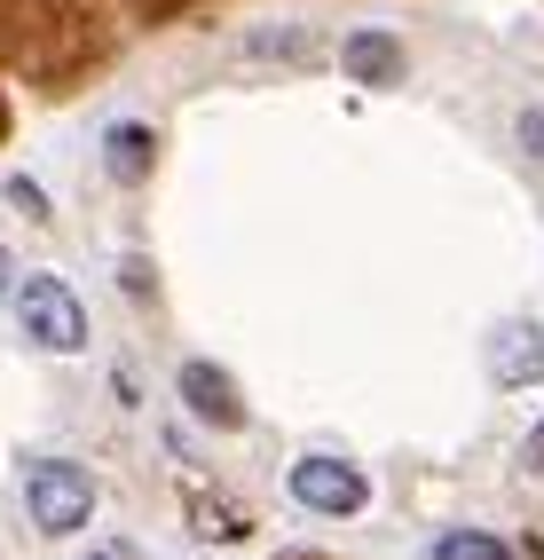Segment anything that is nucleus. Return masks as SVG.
Wrapping results in <instances>:
<instances>
[{"label": "nucleus", "mask_w": 544, "mask_h": 560, "mask_svg": "<svg viewBox=\"0 0 544 560\" xmlns=\"http://www.w3.org/2000/svg\"><path fill=\"white\" fill-rule=\"evenodd\" d=\"M521 466H529V474H544V427H536V434L521 442Z\"/></svg>", "instance_id": "10"}, {"label": "nucleus", "mask_w": 544, "mask_h": 560, "mask_svg": "<svg viewBox=\"0 0 544 560\" xmlns=\"http://www.w3.org/2000/svg\"><path fill=\"white\" fill-rule=\"evenodd\" d=\"M24 513H32V529H48V537L80 529V521L95 513V481H87V466H71V458L32 466V481H24Z\"/></svg>", "instance_id": "2"}, {"label": "nucleus", "mask_w": 544, "mask_h": 560, "mask_svg": "<svg viewBox=\"0 0 544 560\" xmlns=\"http://www.w3.org/2000/svg\"><path fill=\"white\" fill-rule=\"evenodd\" d=\"M340 63H347L355 88H394V80L411 71L403 40H387V32H347V40H340Z\"/></svg>", "instance_id": "5"}, {"label": "nucleus", "mask_w": 544, "mask_h": 560, "mask_svg": "<svg viewBox=\"0 0 544 560\" xmlns=\"http://www.w3.org/2000/svg\"><path fill=\"white\" fill-rule=\"evenodd\" d=\"M87 560H134V545H103V552H87Z\"/></svg>", "instance_id": "11"}, {"label": "nucleus", "mask_w": 544, "mask_h": 560, "mask_svg": "<svg viewBox=\"0 0 544 560\" xmlns=\"http://www.w3.org/2000/svg\"><path fill=\"white\" fill-rule=\"evenodd\" d=\"M489 371H497V387H529L544 371V331L536 324H505L489 340Z\"/></svg>", "instance_id": "6"}, {"label": "nucleus", "mask_w": 544, "mask_h": 560, "mask_svg": "<svg viewBox=\"0 0 544 560\" xmlns=\"http://www.w3.org/2000/svg\"><path fill=\"white\" fill-rule=\"evenodd\" d=\"M16 324H24V340H40L56 355L87 348V308H80V292H71L63 277H24L16 284Z\"/></svg>", "instance_id": "1"}, {"label": "nucleus", "mask_w": 544, "mask_h": 560, "mask_svg": "<svg viewBox=\"0 0 544 560\" xmlns=\"http://www.w3.org/2000/svg\"><path fill=\"white\" fill-rule=\"evenodd\" d=\"M434 560H513L497 537H482V529H450L442 545H434Z\"/></svg>", "instance_id": "8"}, {"label": "nucleus", "mask_w": 544, "mask_h": 560, "mask_svg": "<svg viewBox=\"0 0 544 560\" xmlns=\"http://www.w3.org/2000/svg\"><path fill=\"white\" fill-rule=\"evenodd\" d=\"M111 174H119V182H142V174H151V127H111Z\"/></svg>", "instance_id": "7"}, {"label": "nucleus", "mask_w": 544, "mask_h": 560, "mask_svg": "<svg viewBox=\"0 0 544 560\" xmlns=\"http://www.w3.org/2000/svg\"><path fill=\"white\" fill-rule=\"evenodd\" d=\"M284 490H293V505L332 513V521L371 505V481H363V466H347V458H300L293 474H284Z\"/></svg>", "instance_id": "3"}, {"label": "nucleus", "mask_w": 544, "mask_h": 560, "mask_svg": "<svg viewBox=\"0 0 544 560\" xmlns=\"http://www.w3.org/2000/svg\"><path fill=\"white\" fill-rule=\"evenodd\" d=\"M0 292H9V253H0Z\"/></svg>", "instance_id": "12"}, {"label": "nucleus", "mask_w": 544, "mask_h": 560, "mask_svg": "<svg viewBox=\"0 0 544 560\" xmlns=\"http://www.w3.org/2000/svg\"><path fill=\"white\" fill-rule=\"evenodd\" d=\"M181 402H190L205 427H245V395L229 387L222 363H181Z\"/></svg>", "instance_id": "4"}, {"label": "nucleus", "mask_w": 544, "mask_h": 560, "mask_svg": "<svg viewBox=\"0 0 544 560\" xmlns=\"http://www.w3.org/2000/svg\"><path fill=\"white\" fill-rule=\"evenodd\" d=\"M521 151L544 166V110H521Z\"/></svg>", "instance_id": "9"}]
</instances>
